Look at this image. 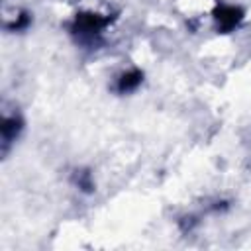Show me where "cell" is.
<instances>
[{
	"mask_svg": "<svg viewBox=\"0 0 251 251\" xmlns=\"http://www.w3.org/2000/svg\"><path fill=\"white\" fill-rule=\"evenodd\" d=\"M22 129V120L18 116H6L2 122V143H4V153L8 151V145L16 141L18 131Z\"/></svg>",
	"mask_w": 251,
	"mask_h": 251,
	"instance_id": "cell-1",
	"label": "cell"
},
{
	"mask_svg": "<svg viewBox=\"0 0 251 251\" xmlns=\"http://www.w3.org/2000/svg\"><path fill=\"white\" fill-rule=\"evenodd\" d=\"M139 82H141V73H137V71L127 73V75H124V76L120 78L118 90H120V92H129V90H133Z\"/></svg>",
	"mask_w": 251,
	"mask_h": 251,
	"instance_id": "cell-2",
	"label": "cell"
}]
</instances>
